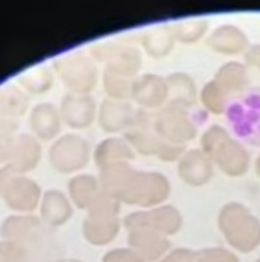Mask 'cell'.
Returning <instances> with one entry per match:
<instances>
[{
	"label": "cell",
	"mask_w": 260,
	"mask_h": 262,
	"mask_svg": "<svg viewBox=\"0 0 260 262\" xmlns=\"http://www.w3.org/2000/svg\"><path fill=\"white\" fill-rule=\"evenodd\" d=\"M219 228L226 240L242 252L260 243V221L241 202L224 204L219 213Z\"/></svg>",
	"instance_id": "2"
},
{
	"label": "cell",
	"mask_w": 260,
	"mask_h": 262,
	"mask_svg": "<svg viewBox=\"0 0 260 262\" xmlns=\"http://www.w3.org/2000/svg\"><path fill=\"white\" fill-rule=\"evenodd\" d=\"M169 89V96H172V103H178L185 108H190L196 102V85L193 78L187 74L175 72L166 78Z\"/></svg>",
	"instance_id": "18"
},
{
	"label": "cell",
	"mask_w": 260,
	"mask_h": 262,
	"mask_svg": "<svg viewBox=\"0 0 260 262\" xmlns=\"http://www.w3.org/2000/svg\"><path fill=\"white\" fill-rule=\"evenodd\" d=\"M94 159L99 163L100 168H105L112 163H121L133 159L132 145L120 138H108L103 140L98 145Z\"/></svg>",
	"instance_id": "15"
},
{
	"label": "cell",
	"mask_w": 260,
	"mask_h": 262,
	"mask_svg": "<svg viewBox=\"0 0 260 262\" xmlns=\"http://www.w3.org/2000/svg\"><path fill=\"white\" fill-rule=\"evenodd\" d=\"M138 117V113L126 102L106 99L100 106L99 123L105 132H119L130 129Z\"/></svg>",
	"instance_id": "12"
},
{
	"label": "cell",
	"mask_w": 260,
	"mask_h": 262,
	"mask_svg": "<svg viewBox=\"0 0 260 262\" xmlns=\"http://www.w3.org/2000/svg\"><path fill=\"white\" fill-rule=\"evenodd\" d=\"M245 60L248 64L260 69V43L259 45H251L245 51Z\"/></svg>",
	"instance_id": "25"
},
{
	"label": "cell",
	"mask_w": 260,
	"mask_h": 262,
	"mask_svg": "<svg viewBox=\"0 0 260 262\" xmlns=\"http://www.w3.org/2000/svg\"><path fill=\"white\" fill-rule=\"evenodd\" d=\"M45 216H57V221L63 222L67 216H70V208L67 205L66 200L59 195V193H51L50 196H46L45 202V210H43Z\"/></svg>",
	"instance_id": "24"
},
{
	"label": "cell",
	"mask_w": 260,
	"mask_h": 262,
	"mask_svg": "<svg viewBox=\"0 0 260 262\" xmlns=\"http://www.w3.org/2000/svg\"><path fill=\"white\" fill-rule=\"evenodd\" d=\"M148 116L142 111H138V117L135 124L127 130L126 138L133 150L139 151L145 156H157L161 161H177L184 153L182 145L169 144L148 127Z\"/></svg>",
	"instance_id": "4"
},
{
	"label": "cell",
	"mask_w": 260,
	"mask_h": 262,
	"mask_svg": "<svg viewBox=\"0 0 260 262\" xmlns=\"http://www.w3.org/2000/svg\"><path fill=\"white\" fill-rule=\"evenodd\" d=\"M99 192V184L93 176H78L70 182V193L80 207H90Z\"/></svg>",
	"instance_id": "21"
},
{
	"label": "cell",
	"mask_w": 260,
	"mask_h": 262,
	"mask_svg": "<svg viewBox=\"0 0 260 262\" xmlns=\"http://www.w3.org/2000/svg\"><path fill=\"white\" fill-rule=\"evenodd\" d=\"M56 148L67 153L66 156L59 158V161L56 162L57 163L56 166L59 169H63V171L78 169L88 161L90 147L85 140H82L80 137H66L64 140H61V144L59 142L56 145Z\"/></svg>",
	"instance_id": "14"
},
{
	"label": "cell",
	"mask_w": 260,
	"mask_h": 262,
	"mask_svg": "<svg viewBox=\"0 0 260 262\" xmlns=\"http://www.w3.org/2000/svg\"><path fill=\"white\" fill-rule=\"evenodd\" d=\"M120 202L106 192L100 190L94 201L88 207V217L85 221V231L91 242H109L117 234Z\"/></svg>",
	"instance_id": "3"
},
{
	"label": "cell",
	"mask_w": 260,
	"mask_h": 262,
	"mask_svg": "<svg viewBox=\"0 0 260 262\" xmlns=\"http://www.w3.org/2000/svg\"><path fill=\"white\" fill-rule=\"evenodd\" d=\"M91 53L94 59L105 63V71L133 78L140 69V53L135 47L108 42L94 45Z\"/></svg>",
	"instance_id": "6"
},
{
	"label": "cell",
	"mask_w": 260,
	"mask_h": 262,
	"mask_svg": "<svg viewBox=\"0 0 260 262\" xmlns=\"http://www.w3.org/2000/svg\"><path fill=\"white\" fill-rule=\"evenodd\" d=\"M174 40H175V36H174L171 27L159 26V27H154V29L144 33L142 47L148 56L160 59L172 50Z\"/></svg>",
	"instance_id": "17"
},
{
	"label": "cell",
	"mask_w": 260,
	"mask_h": 262,
	"mask_svg": "<svg viewBox=\"0 0 260 262\" xmlns=\"http://www.w3.org/2000/svg\"><path fill=\"white\" fill-rule=\"evenodd\" d=\"M100 184L114 200L140 207H157L171 193V184L163 174L136 171L127 162L102 168Z\"/></svg>",
	"instance_id": "1"
},
{
	"label": "cell",
	"mask_w": 260,
	"mask_h": 262,
	"mask_svg": "<svg viewBox=\"0 0 260 262\" xmlns=\"http://www.w3.org/2000/svg\"><path fill=\"white\" fill-rule=\"evenodd\" d=\"M214 81L227 96L242 93L248 82L247 66L240 61H227L217 71Z\"/></svg>",
	"instance_id": "13"
},
{
	"label": "cell",
	"mask_w": 260,
	"mask_h": 262,
	"mask_svg": "<svg viewBox=\"0 0 260 262\" xmlns=\"http://www.w3.org/2000/svg\"><path fill=\"white\" fill-rule=\"evenodd\" d=\"M133 82H135L133 78L124 77V75L111 72V71H105V74H103V87H105V92L114 101H121V99L132 98Z\"/></svg>",
	"instance_id": "20"
},
{
	"label": "cell",
	"mask_w": 260,
	"mask_h": 262,
	"mask_svg": "<svg viewBox=\"0 0 260 262\" xmlns=\"http://www.w3.org/2000/svg\"><path fill=\"white\" fill-rule=\"evenodd\" d=\"M208 29V21L205 18H192V20H181L171 26V30L175 39L184 43H193L199 40Z\"/></svg>",
	"instance_id": "19"
},
{
	"label": "cell",
	"mask_w": 260,
	"mask_h": 262,
	"mask_svg": "<svg viewBox=\"0 0 260 262\" xmlns=\"http://www.w3.org/2000/svg\"><path fill=\"white\" fill-rule=\"evenodd\" d=\"M187 110L188 108L172 102L166 105L154 117V132L161 140L175 145H182L193 140L198 134V127Z\"/></svg>",
	"instance_id": "5"
},
{
	"label": "cell",
	"mask_w": 260,
	"mask_h": 262,
	"mask_svg": "<svg viewBox=\"0 0 260 262\" xmlns=\"http://www.w3.org/2000/svg\"><path fill=\"white\" fill-rule=\"evenodd\" d=\"M66 120L77 127L88 126L96 114V103L90 96H70L64 102Z\"/></svg>",
	"instance_id": "16"
},
{
	"label": "cell",
	"mask_w": 260,
	"mask_h": 262,
	"mask_svg": "<svg viewBox=\"0 0 260 262\" xmlns=\"http://www.w3.org/2000/svg\"><path fill=\"white\" fill-rule=\"evenodd\" d=\"M124 223L130 229H150L172 234L181 228V213L172 205H160L151 210L130 213Z\"/></svg>",
	"instance_id": "7"
},
{
	"label": "cell",
	"mask_w": 260,
	"mask_h": 262,
	"mask_svg": "<svg viewBox=\"0 0 260 262\" xmlns=\"http://www.w3.org/2000/svg\"><path fill=\"white\" fill-rule=\"evenodd\" d=\"M206 45L220 54L226 56H237L250 48V42L244 30L232 24L219 26L206 39Z\"/></svg>",
	"instance_id": "10"
},
{
	"label": "cell",
	"mask_w": 260,
	"mask_h": 262,
	"mask_svg": "<svg viewBox=\"0 0 260 262\" xmlns=\"http://www.w3.org/2000/svg\"><path fill=\"white\" fill-rule=\"evenodd\" d=\"M230 135L229 132L220 126V124H212L209 126L200 137V150L203 153H206L209 158H212V155L216 153V150L220 147L226 140H229Z\"/></svg>",
	"instance_id": "23"
},
{
	"label": "cell",
	"mask_w": 260,
	"mask_h": 262,
	"mask_svg": "<svg viewBox=\"0 0 260 262\" xmlns=\"http://www.w3.org/2000/svg\"><path fill=\"white\" fill-rule=\"evenodd\" d=\"M254 169H256V174H257V177L260 179V155L257 156V159H256V163H254Z\"/></svg>",
	"instance_id": "26"
},
{
	"label": "cell",
	"mask_w": 260,
	"mask_h": 262,
	"mask_svg": "<svg viewBox=\"0 0 260 262\" xmlns=\"http://www.w3.org/2000/svg\"><path fill=\"white\" fill-rule=\"evenodd\" d=\"M227 98L229 96L221 90L214 80L206 82L200 92V101L203 103V106L212 114H223L226 111Z\"/></svg>",
	"instance_id": "22"
},
{
	"label": "cell",
	"mask_w": 260,
	"mask_h": 262,
	"mask_svg": "<svg viewBox=\"0 0 260 262\" xmlns=\"http://www.w3.org/2000/svg\"><path fill=\"white\" fill-rule=\"evenodd\" d=\"M211 159L229 177H241L250 168V155L247 148L233 138L223 142Z\"/></svg>",
	"instance_id": "9"
},
{
	"label": "cell",
	"mask_w": 260,
	"mask_h": 262,
	"mask_svg": "<svg viewBox=\"0 0 260 262\" xmlns=\"http://www.w3.org/2000/svg\"><path fill=\"white\" fill-rule=\"evenodd\" d=\"M178 174L190 186L199 187L212 179L214 162L199 148L184 151L178 161Z\"/></svg>",
	"instance_id": "8"
},
{
	"label": "cell",
	"mask_w": 260,
	"mask_h": 262,
	"mask_svg": "<svg viewBox=\"0 0 260 262\" xmlns=\"http://www.w3.org/2000/svg\"><path fill=\"white\" fill-rule=\"evenodd\" d=\"M132 98L144 108H157L169 98L166 80L159 75H144L133 82Z\"/></svg>",
	"instance_id": "11"
}]
</instances>
